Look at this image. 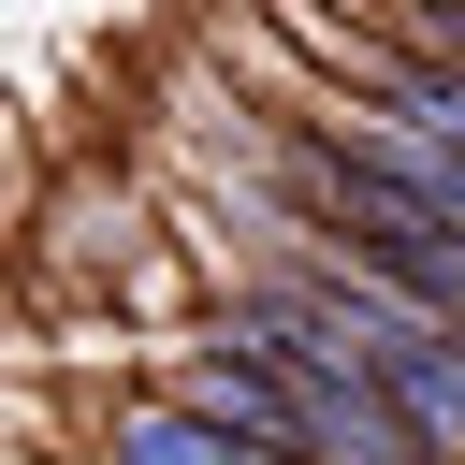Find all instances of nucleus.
Instances as JSON below:
<instances>
[{
  "mask_svg": "<svg viewBox=\"0 0 465 465\" xmlns=\"http://www.w3.org/2000/svg\"><path fill=\"white\" fill-rule=\"evenodd\" d=\"M145 189H102V174H73L58 203H44V291H73V305H116L131 276H145Z\"/></svg>",
  "mask_w": 465,
  "mask_h": 465,
  "instance_id": "1",
  "label": "nucleus"
},
{
  "mask_svg": "<svg viewBox=\"0 0 465 465\" xmlns=\"http://www.w3.org/2000/svg\"><path fill=\"white\" fill-rule=\"evenodd\" d=\"M87 450H102V465H291V450H247V436H218V421H189L160 378L116 392V407L87 421Z\"/></svg>",
  "mask_w": 465,
  "mask_h": 465,
  "instance_id": "2",
  "label": "nucleus"
},
{
  "mask_svg": "<svg viewBox=\"0 0 465 465\" xmlns=\"http://www.w3.org/2000/svg\"><path fill=\"white\" fill-rule=\"evenodd\" d=\"M378 116H407V131H421V160H436V189L465 203V73H436V58H421L407 87H378Z\"/></svg>",
  "mask_w": 465,
  "mask_h": 465,
  "instance_id": "3",
  "label": "nucleus"
},
{
  "mask_svg": "<svg viewBox=\"0 0 465 465\" xmlns=\"http://www.w3.org/2000/svg\"><path fill=\"white\" fill-rule=\"evenodd\" d=\"M378 15H465V0H378Z\"/></svg>",
  "mask_w": 465,
  "mask_h": 465,
  "instance_id": "4",
  "label": "nucleus"
}]
</instances>
